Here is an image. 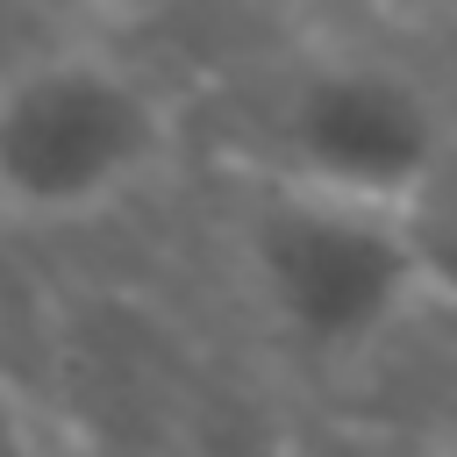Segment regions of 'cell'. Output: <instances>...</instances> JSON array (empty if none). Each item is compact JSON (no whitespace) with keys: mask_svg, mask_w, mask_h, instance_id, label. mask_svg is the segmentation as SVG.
I'll return each instance as SVG.
<instances>
[{"mask_svg":"<svg viewBox=\"0 0 457 457\" xmlns=\"http://www.w3.org/2000/svg\"><path fill=\"white\" fill-rule=\"evenodd\" d=\"M450 164V114L436 93L371 50L293 57L250 121V179H286L343 200L421 207Z\"/></svg>","mask_w":457,"mask_h":457,"instance_id":"obj_3","label":"cell"},{"mask_svg":"<svg viewBox=\"0 0 457 457\" xmlns=\"http://www.w3.org/2000/svg\"><path fill=\"white\" fill-rule=\"evenodd\" d=\"M236 250L257 307L300 357H364L436 293V257L414 207L343 200L286 179H250Z\"/></svg>","mask_w":457,"mask_h":457,"instance_id":"obj_1","label":"cell"},{"mask_svg":"<svg viewBox=\"0 0 457 457\" xmlns=\"http://www.w3.org/2000/svg\"><path fill=\"white\" fill-rule=\"evenodd\" d=\"M0 457H36V443H29V428H21L14 400H7V386H0Z\"/></svg>","mask_w":457,"mask_h":457,"instance_id":"obj_4","label":"cell"},{"mask_svg":"<svg viewBox=\"0 0 457 457\" xmlns=\"http://www.w3.org/2000/svg\"><path fill=\"white\" fill-rule=\"evenodd\" d=\"M179 150V114L114 50H36L0 71V214L71 228L129 207Z\"/></svg>","mask_w":457,"mask_h":457,"instance_id":"obj_2","label":"cell"},{"mask_svg":"<svg viewBox=\"0 0 457 457\" xmlns=\"http://www.w3.org/2000/svg\"><path fill=\"white\" fill-rule=\"evenodd\" d=\"M436 7H457V0H436Z\"/></svg>","mask_w":457,"mask_h":457,"instance_id":"obj_5","label":"cell"}]
</instances>
